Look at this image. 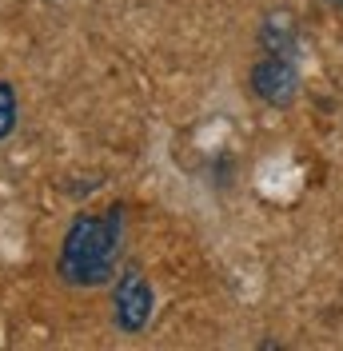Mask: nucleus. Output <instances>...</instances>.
<instances>
[{
    "label": "nucleus",
    "instance_id": "nucleus-1",
    "mask_svg": "<svg viewBox=\"0 0 343 351\" xmlns=\"http://www.w3.org/2000/svg\"><path fill=\"white\" fill-rule=\"evenodd\" d=\"M120 243H124V208L112 204L108 212H80L60 236L56 252V280L64 287H104L116 280L120 263Z\"/></svg>",
    "mask_w": 343,
    "mask_h": 351
},
{
    "label": "nucleus",
    "instance_id": "nucleus-2",
    "mask_svg": "<svg viewBox=\"0 0 343 351\" xmlns=\"http://www.w3.org/2000/svg\"><path fill=\"white\" fill-rule=\"evenodd\" d=\"M156 315V291L152 280L144 276L140 263L120 267V276L112 280V324L124 335H140Z\"/></svg>",
    "mask_w": 343,
    "mask_h": 351
},
{
    "label": "nucleus",
    "instance_id": "nucleus-3",
    "mask_svg": "<svg viewBox=\"0 0 343 351\" xmlns=\"http://www.w3.org/2000/svg\"><path fill=\"white\" fill-rule=\"evenodd\" d=\"M248 88L259 104L268 108H292L296 96H300V68L292 56H279V52H263L252 72H248Z\"/></svg>",
    "mask_w": 343,
    "mask_h": 351
},
{
    "label": "nucleus",
    "instance_id": "nucleus-4",
    "mask_svg": "<svg viewBox=\"0 0 343 351\" xmlns=\"http://www.w3.org/2000/svg\"><path fill=\"white\" fill-rule=\"evenodd\" d=\"M296 36H300V28L292 21V12H268L263 28H259V48L263 52H279V56H292L296 52Z\"/></svg>",
    "mask_w": 343,
    "mask_h": 351
},
{
    "label": "nucleus",
    "instance_id": "nucleus-5",
    "mask_svg": "<svg viewBox=\"0 0 343 351\" xmlns=\"http://www.w3.org/2000/svg\"><path fill=\"white\" fill-rule=\"evenodd\" d=\"M16 120H21V100H16V88L8 80H0V144L16 132Z\"/></svg>",
    "mask_w": 343,
    "mask_h": 351
},
{
    "label": "nucleus",
    "instance_id": "nucleus-6",
    "mask_svg": "<svg viewBox=\"0 0 343 351\" xmlns=\"http://www.w3.org/2000/svg\"><path fill=\"white\" fill-rule=\"evenodd\" d=\"M327 4H331V8H343V0H327Z\"/></svg>",
    "mask_w": 343,
    "mask_h": 351
}]
</instances>
